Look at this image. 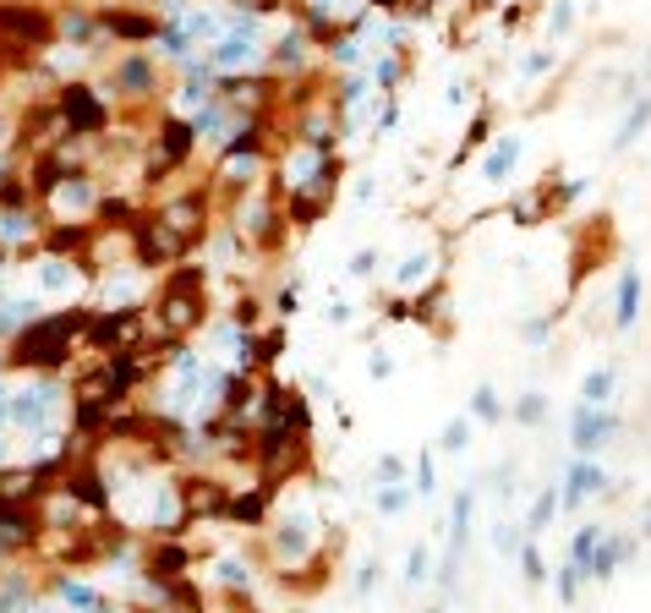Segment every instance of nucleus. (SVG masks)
Segmentation results:
<instances>
[{
    "mask_svg": "<svg viewBox=\"0 0 651 613\" xmlns=\"http://www.w3.org/2000/svg\"><path fill=\"white\" fill-rule=\"evenodd\" d=\"M258 55H263L258 17L236 11V17H230V28L208 44V72H247V66H258Z\"/></svg>",
    "mask_w": 651,
    "mask_h": 613,
    "instance_id": "f257e3e1",
    "label": "nucleus"
},
{
    "mask_svg": "<svg viewBox=\"0 0 651 613\" xmlns=\"http://www.w3.org/2000/svg\"><path fill=\"white\" fill-rule=\"evenodd\" d=\"M55 416H61V389H55V384H22V389H6V422H17L22 433L55 427Z\"/></svg>",
    "mask_w": 651,
    "mask_h": 613,
    "instance_id": "f03ea898",
    "label": "nucleus"
},
{
    "mask_svg": "<svg viewBox=\"0 0 651 613\" xmlns=\"http://www.w3.org/2000/svg\"><path fill=\"white\" fill-rule=\"evenodd\" d=\"M619 411L608 406H575L569 411V444H575V455H597V449H608L613 438H619Z\"/></svg>",
    "mask_w": 651,
    "mask_h": 613,
    "instance_id": "7ed1b4c3",
    "label": "nucleus"
},
{
    "mask_svg": "<svg viewBox=\"0 0 651 613\" xmlns=\"http://www.w3.org/2000/svg\"><path fill=\"white\" fill-rule=\"evenodd\" d=\"M115 504H121V515L137 520V526H170V520H176V493H170L165 482H137V488H126Z\"/></svg>",
    "mask_w": 651,
    "mask_h": 613,
    "instance_id": "20e7f679",
    "label": "nucleus"
},
{
    "mask_svg": "<svg viewBox=\"0 0 651 613\" xmlns=\"http://www.w3.org/2000/svg\"><path fill=\"white\" fill-rule=\"evenodd\" d=\"M635 553H641V537H613V531H602L597 548L580 559V575H586V581H613L619 564H630Z\"/></svg>",
    "mask_w": 651,
    "mask_h": 613,
    "instance_id": "39448f33",
    "label": "nucleus"
},
{
    "mask_svg": "<svg viewBox=\"0 0 651 613\" xmlns=\"http://www.w3.org/2000/svg\"><path fill=\"white\" fill-rule=\"evenodd\" d=\"M274 548H279V559L301 564L312 548H318V515H312V510H290L285 520H279V531H274Z\"/></svg>",
    "mask_w": 651,
    "mask_h": 613,
    "instance_id": "423d86ee",
    "label": "nucleus"
},
{
    "mask_svg": "<svg viewBox=\"0 0 651 613\" xmlns=\"http://www.w3.org/2000/svg\"><path fill=\"white\" fill-rule=\"evenodd\" d=\"M602 488H608V471H602L591 455H580V460H569V471H564V488H558V504H564V510H580V504H586V499H597Z\"/></svg>",
    "mask_w": 651,
    "mask_h": 613,
    "instance_id": "0eeeda50",
    "label": "nucleus"
},
{
    "mask_svg": "<svg viewBox=\"0 0 651 613\" xmlns=\"http://www.w3.org/2000/svg\"><path fill=\"white\" fill-rule=\"evenodd\" d=\"M28 291L44 296V302H72V296H77V269L66 258H39V263H33Z\"/></svg>",
    "mask_w": 651,
    "mask_h": 613,
    "instance_id": "6e6552de",
    "label": "nucleus"
},
{
    "mask_svg": "<svg viewBox=\"0 0 651 613\" xmlns=\"http://www.w3.org/2000/svg\"><path fill=\"white\" fill-rule=\"evenodd\" d=\"M520 132H504V137H493V148H487V159H482V181H493V187H504L509 176H515V165H520Z\"/></svg>",
    "mask_w": 651,
    "mask_h": 613,
    "instance_id": "1a4fd4ad",
    "label": "nucleus"
},
{
    "mask_svg": "<svg viewBox=\"0 0 651 613\" xmlns=\"http://www.w3.org/2000/svg\"><path fill=\"white\" fill-rule=\"evenodd\" d=\"M635 318H641V269H624L613 296V329H635Z\"/></svg>",
    "mask_w": 651,
    "mask_h": 613,
    "instance_id": "9d476101",
    "label": "nucleus"
},
{
    "mask_svg": "<svg viewBox=\"0 0 651 613\" xmlns=\"http://www.w3.org/2000/svg\"><path fill=\"white\" fill-rule=\"evenodd\" d=\"M438 274V258L427 247H416V252H405L400 258V269H394V285H400V291H416V285H427Z\"/></svg>",
    "mask_w": 651,
    "mask_h": 613,
    "instance_id": "9b49d317",
    "label": "nucleus"
},
{
    "mask_svg": "<svg viewBox=\"0 0 651 613\" xmlns=\"http://www.w3.org/2000/svg\"><path fill=\"white\" fill-rule=\"evenodd\" d=\"M646 126H651V94L630 99V115H624V126H619V132H613V154H624V148H635V137H646Z\"/></svg>",
    "mask_w": 651,
    "mask_h": 613,
    "instance_id": "f8f14e48",
    "label": "nucleus"
},
{
    "mask_svg": "<svg viewBox=\"0 0 651 613\" xmlns=\"http://www.w3.org/2000/svg\"><path fill=\"white\" fill-rule=\"evenodd\" d=\"M613 384H619V373H613V367H591V373L580 378V406H608Z\"/></svg>",
    "mask_w": 651,
    "mask_h": 613,
    "instance_id": "ddd939ff",
    "label": "nucleus"
},
{
    "mask_svg": "<svg viewBox=\"0 0 651 613\" xmlns=\"http://www.w3.org/2000/svg\"><path fill=\"white\" fill-rule=\"evenodd\" d=\"M564 510V504H558V488L548 482V488L537 493V504H531V515H526V537H542V531L553 526V515Z\"/></svg>",
    "mask_w": 651,
    "mask_h": 613,
    "instance_id": "4468645a",
    "label": "nucleus"
},
{
    "mask_svg": "<svg viewBox=\"0 0 651 613\" xmlns=\"http://www.w3.org/2000/svg\"><path fill=\"white\" fill-rule=\"evenodd\" d=\"M515 559H520V581H526V586H542V581H548V559H542L537 537H526V542H520V553H515Z\"/></svg>",
    "mask_w": 651,
    "mask_h": 613,
    "instance_id": "2eb2a0df",
    "label": "nucleus"
},
{
    "mask_svg": "<svg viewBox=\"0 0 651 613\" xmlns=\"http://www.w3.org/2000/svg\"><path fill=\"white\" fill-rule=\"evenodd\" d=\"M411 493H422V499H433L438 493V466H433V449H422V455L411 460V482H405Z\"/></svg>",
    "mask_w": 651,
    "mask_h": 613,
    "instance_id": "dca6fc26",
    "label": "nucleus"
},
{
    "mask_svg": "<svg viewBox=\"0 0 651 613\" xmlns=\"http://www.w3.org/2000/svg\"><path fill=\"white\" fill-rule=\"evenodd\" d=\"M471 433H476V422H471V416H449V422H444V433H438V449H444V455H465Z\"/></svg>",
    "mask_w": 651,
    "mask_h": 613,
    "instance_id": "f3484780",
    "label": "nucleus"
},
{
    "mask_svg": "<svg viewBox=\"0 0 651 613\" xmlns=\"http://www.w3.org/2000/svg\"><path fill=\"white\" fill-rule=\"evenodd\" d=\"M88 203H93V187H88V181H66V187H55V214L72 219V214H83Z\"/></svg>",
    "mask_w": 651,
    "mask_h": 613,
    "instance_id": "a211bd4d",
    "label": "nucleus"
},
{
    "mask_svg": "<svg viewBox=\"0 0 651 613\" xmlns=\"http://www.w3.org/2000/svg\"><path fill=\"white\" fill-rule=\"evenodd\" d=\"M427 581H433V548L411 542V553H405V586H427Z\"/></svg>",
    "mask_w": 651,
    "mask_h": 613,
    "instance_id": "6ab92c4d",
    "label": "nucleus"
},
{
    "mask_svg": "<svg viewBox=\"0 0 651 613\" xmlns=\"http://www.w3.org/2000/svg\"><path fill=\"white\" fill-rule=\"evenodd\" d=\"M553 586H558V603L564 608H575V597H580V586H586V575H580V564L575 559H564L553 570Z\"/></svg>",
    "mask_w": 651,
    "mask_h": 613,
    "instance_id": "aec40b11",
    "label": "nucleus"
},
{
    "mask_svg": "<svg viewBox=\"0 0 651 613\" xmlns=\"http://www.w3.org/2000/svg\"><path fill=\"white\" fill-rule=\"evenodd\" d=\"M471 422H487V427L504 422V400H498V389H493V384H482V389L471 395Z\"/></svg>",
    "mask_w": 651,
    "mask_h": 613,
    "instance_id": "412c9836",
    "label": "nucleus"
},
{
    "mask_svg": "<svg viewBox=\"0 0 651 613\" xmlns=\"http://www.w3.org/2000/svg\"><path fill=\"white\" fill-rule=\"evenodd\" d=\"M61 603L77 608V613H104V597L93 592L88 581H66V586H61Z\"/></svg>",
    "mask_w": 651,
    "mask_h": 613,
    "instance_id": "4be33fe9",
    "label": "nucleus"
},
{
    "mask_svg": "<svg viewBox=\"0 0 651 613\" xmlns=\"http://www.w3.org/2000/svg\"><path fill=\"white\" fill-rule=\"evenodd\" d=\"M400 77H405V66H400V55H378V61H372V83H378V94H394V88H400Z\"/></svg>",
    "mask_w": 651,
    "mask_h": 613,
    "instance_id": "5701e85b",
    "label": "nucleus"
},
{
    "mask_svg": "<svg viewBox=\"0 0 651 613\" xmlns=\"http://www.w3.org/2000/svg\"><path fill=\"white\" fill-rule=\"evenodd\" d=\"M515 422L520 427H542V422H548V395H537V389H531V395H520L515 400Z\"/></svg>",
    "mask_w": 651,
    "mask_h": 613,
    "instance_id": "b1692460",
    "label": "nucleus"
},
{
    "mask_svg": "<svg viewBox=\"0 0 651 613\" xmlns=\"http://www.w3.org/2000/svg\"><path fill=\"white\" fill-rule=\"evenodd\" d=\"M520 542H526V526H515V520H498V526H493V548H498V559H515Z\"/></svg>",
    "mask_w": 651,
    "mask_h": 613,
    "instance_id": "393cba45",
    "label": "nucleus"
},
{
    "mask_svg": "<svg viewBox=\"0 0 651 613\" xmlns=\"http://www.w3.org/2000/svg\"><path fill=\"white\" fill-rule=\"evenodd\" d=\"M411 499H416V493L405 488V482H389V488H378V515H405V510H411Z\"/></svg>",
    "mask_w": 651,
    "mask_h": 613,
    "instance_id": "a878e982",
    "label": "nucleus"
},
{
    "mask_svg": "<svg viewBox=\"0 0 651 613\" xmlns=\"http://www.w3.org/2000/svg\"><path fill=\"white\" fill-rule=\"evenodd\" d=\"M274 61H279V66H301V61H307V33H301V28H290L285 39H279Z\"/></svg>",
    "mask_w": 651,
    "mask_h": 613,
    "instance_id": "bb28decb",
    "label": "nucleus"
},
{
    "mask_svg": "<svg viewBox=\"0 0 651 613\" xmlns=\"http://www.w3.org/2000/svg\"><path fill=\"white\" fill-rule=\"evenodd\" d=\"M372 477H378V488H389V482H405V477H411V460H400V455H378Z\"/></svg>",
    "mask_w": 651,
    "mask_h": 613,
    "instance_id": "cd10ccee",
    "label": "nucleus"
},
{
    "mask_svg": "<svg viewBox=\"0 0 651 613\" xmlns=\"http://www.w3.org/2000/svg\"><path fill=\"white\" fill-rule=\"evenodd\" d=\"M367 94H372V77L351 72V77L340 83V110H356V104H367Z\"/></svg>",
    "mask_w": 651,
    "mask_h": 613,
    "instance_id": "c85d7f7f",
    "label": "nucleus"
},
{
    "mask_svg": "<svg viewBox=\"0 0 651 613\" xmlns=\"http://www.w3.org/2000/svg\"><path fill=\"white\" fill-rule=\"evenodd\" d=\"M602 531H608V526H597V520H586V526H580L575 537H569V559H575V564L586 559V553L597 548V537H602Z\"/></svg>",
    "mask_w": 651,
    "mask_h": 613,
    "instance_id": "c756f323",
    "label": "nucleus"
},
{
    "mask_svg": "<svg viewBox=\"0 0 651 613\" xmlns=\"http://www.w3.org/2000/svg\"><path fill=\"white\" fill-rule=\"evenodd\" d=\"M372 586H378V559H362V564H356V575H351V592L372 597Z\"/></svg>",
    "mask_w": 651,
    "mask_h": 613,
    "instance_id": "7c9ffc66",
    "label": "nucleus"
},
{
    "mask_svg": "<svg viewBox=\"0 0 651 613\" xmlns=\"http://www.w3.org/2000/svg\"><path fill=\"white\" fill-rule=\"evenodd\" d=\"M334 66H362V39H356V33L334 39Z\"/></svg>",
    "mask_w": 651,
    "mask_h": 613,
    "instance_id": "2f4dec72",
    "label": "nucleus"
},
{
    "mask_svg": "<svg viewBox=\"0 0 651 613\" xmlns=\"http://www.w3.org/2000/svg\"><path fill=\"white\" fill-rule=\"evenodd\" d=\"M542 72H553V50H531L526 66H520V77H526V83H537Z\"/></svg>",
    "mask_w": 651,
    "mask_h": 613,
    "instance_id": "473e14b6",
    "label": "nucleus"
},
{
    "mask_svg": "<svg viewBox=\"0 0 651 613\" xmlns=\"http://www.w3.org/2000/svg\"><path fill=\"white\" fill-rule=\"evenodd\" d=\"M569 28H575V6H569V0H558L553 17H548V33H553V39H564Z\"/></svg>",
    "mask_w": 651,
    "mask_h": 613,
    "instance_id": "72a5a7b5",
    "label": "nucleus"
},
{
    "mask_svg": "<svg viewBox=\"0 0 651 613\" xmlns=\"http://www.w3.org/2000/svg\"><path fill=\"white\" fill-rule=\"evenodd\" d=\"M219 581L225 586H252V570L241 559H219Z\"/></svg>",
    "mask_w": 651,
    "mask_h": 613,
    "instance_id": "f704fd0d",
    "label": "nucleus"
},
{
    "mask_svg": "<svg viewBox=\"0 0 651 613\" xmlns=\"http://www.w3.org/2000/svg\"><path fill=\"white\" fill-rule=\"evenodd\" d=\"M323 318H329V323H334V329H345V323H351V318H356V302H345V296H334V302H329V307H323Z\"/></svg>",
    "mask_w": 651,
    "mask_h": 613,
    "instance_id": "c9c22d12",
    "label": "nucleus"
},
{
    "mask_svg": "<svg viewBox=\"0 0 651 613\" xmlns=\"http://www.w3.org/2000/svg\"><path fill=\"white\" fill-rule=\"evenodd\" d=\"M487 126H493V121H487V110H482L471 126H465V148H460V154H471V148H482V143H487Z\"/></svg>",
    "mask_w": 651,
    "mask_h": 613,
    "instance_id": "e433bc0d",
    "label": "nucleus"
},
{
    "mask_svg": "<svg viewBox=\"0 0 651 613\" xmlns=\"http://www.w3.org/2000/svg\"><path fill=\"white\" fill-rule=\"evenodd\" d=\"M345 269H351V280H367V274L378 269V252H372V247H362V252H356V258H351V263H345Z\"/></svg>",
    "mask_w": 651,
    "mask_h": 613,
    "instance_id": "4c0bfd02",
    "label": "nucleus"
},
{
    "mask_svg": "<svg viewBox=\"0 0 651 613\" xmlns=\"http://www.w3.org/2000/svg\"><path fill=\"white\" fill-rule=\"evenodd\" d=\"M548 334H553V318H531L526 329H520V340H526V345H548Z\"/></svg>",
    "mask_w": 651,
    "mask_h": 613,
    "instance_id": "58836bf2",
    "label": "nucleus"
},
{
    "mask_svg": "<svg viewBox=\"0 0 651 613\" xmlns=\"http://www.w3.org/2000/svg\"><path fill=\"white\" fill-rule=\"evenodd\" d=\"M487 482H493V493H498V499H515V466H498Z\"/></svg>",
    "mask_w": 651,
    "mask_h": 613,
    "instance_id": "ea45409f",
    "label": "nucleus"
},
{
    "mask_svg": "<svg viewBox=\"0 0 651 613\" xmlns=\"http://www.w3.org/2000/svg\"><path fill=\"white\" fill-rule=\"evenodd\" d=\"M28 236V219L22 214H0V241H22Z\"/></svg>",
    "mask_w": 651,
    "mask_h": 613,
    "instance_id": "a19ab883",
    "label": "nucleus"
},
{
    "mask_svg": "<svg viewBox=\"0 0 651 613\" xmlns=\"http://www.w3.org/2000/svg\"><path fill=\"white\" fill-rule=\"evenodd\" d=\"M208 104V83H186L181 88V110H203Z\"/></svg>",
    "mask_w": 651,
    "mask_h": 613,
    "instance_id": "79ce46f5",
    "label": "nucleus"
},
{
    "mask_svg": "<svg viewBox=\"0 0 651 613\" xmlns=\"http://www.w3.org/2000/svg\"><path fill=\"white\" fill-rule=\"evenodd\" d=\"M367 373H372V378H389V373H394V356L372 351V356H367Z\"/></svg>",
    "mask_w": 651,
    "mask_h": 613,
    "instance_id": "37998d69",
    "label": "nucleus"
},
{
    "mask_svg": "<svg viewBox=\"0 0 651 613\" xmlns=\"http://www.w3.org/2000/svg\"><path fill=\"white\" fill-rule=\"evenodd\" d=\"M433 6H444V0H411V11L422 17V11H433Z\"/></svg>",
    "mask_w": 651,
    "mask_h": 613,
    "instance_id": "c03bdc74",
    "label": "nucleus"
},
{
    "mask_svg": "<svg viewBox=\"0 0 651 613\" xmlns=\"http://www.w3.org/2000/svg\"><path fill=\"white\" fill-rule=\"evenodd\" d=\"M0 427H6V389H0Z\"/></svg>",
    "mask_w": 651,
    "mask_h": 613,
    "instance_id": "a18cd8bd",
    "label": "nucleus"
},
{
    "mask_svg": "<svg viewBox=\"0 0 651 613\" xmlns=\"http://www.w3.org/2000/svg\"><path fill=\"white\" fill-rule=\"evenodd\" d=\"M0 460H11V444H6V438H0Z\"/></svg>",
    "mask_w": 651,
    "mask_h": 613,
    "instance_id": "49530a36",
    "label": "nucleus"
},
{
    "mask_svg": "<svg viewBox=\"0 0 651 613\" xmlns=\"http://www.w3.org/2000/svg\"><path fill=\"white\" fill-rule=\"evenodd\" d=\"M0 143H6V115H0Z\"/></svg>",
    "mask_w": 651,
    "mask_h": 613,
    "instance_id": "de8ad7c7",
    "label": "nucleus"
}]
</instances>
